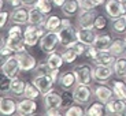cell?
<instances>
[{"label":"cell","instance_id":"6da1fadb","mask_svg":"<svg viewBox=\"0 0 126 116\" xmlns=\"http://www.w3.org/2000/svg\"><path fill=\"white\" fill-rule=\"evenodd\" d=\"M7 47L13 51L14 53L26 51V42L23 37V30L21 25H14L8 29V34H7Z\"/></svg>","mask_w":126,"mask_h":116},{"label":"cell","instance_id":"7a4b0ae2","mask_svg":"<svg viewBox=\"0 0 126 116\" xmlns=\"http://www.w3.org/2000/svg\"><path fill=\"white\" fill-rule=\"evenodd\" d=\"M47 33L44 26H34V25H28L23 30V37L25 42L28 47H36L40 42L41 37Z\"/></svg>","mask_w":126,"mask_h":116},{"label":"cell","instance_id":"3957f363","mask_svg":"<svg viewBox=\"0 0 126 116\" xmlns=\"http://www.w3.org/2000/svg\"><path fill=\"white\" fill-rule=\"evenodd\" d=\"M38 45H40V49L47 55L55 52V51H56V47L60 45L58 31H47V33L41 37Z\"/></svg>","mask_w":126,"mask_h":116},{"label":"cell","instance_id":"277c9868","mask_svg":"<svg viewBox=\"0 0 126 116\" xmlns=\"http://www.w3.org/2000/svg\"><path fill=\"white\" fill-rule=\"evenodd\" d=\"M73 72L76 74L77 78V83H82V85H92L93 79V71H92V67L86 63H81V64H77Z\"/></svg>","mask_w":126,"mask_h":116},{"label":"cell","instance_id":"5b68a950","mask_svg":"<svg viewBox=\"0 0 126 116\" xmlns=\"http://www.w3.org/2000/svg\"><path fill=\"white\" fill-rule=\"evenodd\" d=\"M58 34H59V41L60 45L63 48H71L73 45L78 41L77 37V27L74 26H67V27H60L58 30Z\"/></svg>","mask_w":126,"mask_h":116},{"label":"cell","instance_id":"8992f818","mask_svg":"<svg viewBox=\"0 0 126 116\" xmlns=\"http://www.w3.org/2000/svg\"><path fill=\"white\" fill-rule=\"evenodd\" d=\"M1 72L8 75L10 78H15L18 77V74L21 72V66H19V62H18V57L16 55H10L8 57L3 60L1 63Z\"/></svg>","mask_w":126,"mask_h":116},{"label":"cell","instance_id":"52a82bcc","mask_svg":"<svg viewBox=\"0 0 126 116\" xmlns=\"http://www.w3.org/2000/svg\"><path fill=\"white\" fill-rule=\"evenodd\" d=\"M73 94L76 98V103L78 104H86L92 100L93 97V89L91 88V85H82V83H77L73 88Z\"/></svg>","mask_w":126,"mask_h":116},{"label":"cell","instance_id":"ba28073f","mask_svg":"<svg viewBox=\"0 0 126 116\" xmlns=\"http://www.w3.org/2000/svg\"><path fill=\"white\" fill-rule=\"evenodd\" d=\"M32 82L38 88V90L41 91V96H44L45 93L54 90L55 81L52 79V77L49 74H36Z\"/></svg>","mask_w":126,"mask_h":116},{"label":"cell","instance_id":"9c48e42d","mask_svg":"<svg viewBox=\"0 0 126 116\" xmlns=\"http://www.w3.org/2000/svg\"><path fill=\"white\" fill-rule=\"evenodd\" d=\"M104 10L111 19L126 16V6L121 3L119 0H107L104 4Z\"/></svg>","mask_w":126,"mask_h":116},{"label":"cell","instance_id":"30bf717a","mask_svg":"<svg viewBox=\"0 0 126 116\" xmlns=\"http://www.w3.org/2000/svg\"><path fill=\"white\" fill-rule=\"evenodd\" d=\"M18 57L19 66H21V71L28 72V71H34V68L37 67V60L33 55H30L28 51H22V52H18L15 53Z\"/></svg>","mask_w":126,"mask_h":116},{"label":"cell","instance_id":"8fae6325","mask_svg":"<svg viewBox=\"0 0 126 116\" xmlns=\"http://www.w3.org/2000/svg\"><path fill=\"white\" fill-rule=\"evenodd\" d=\"M28 19H29V8L25 6H19L15 7L13 10V13L10 14V21L14 25H28Z\"/></svg>","mask_w":126,"mask_h":116},{"label":"cell","instance_id":"7c38bea8","mask_svg":"<svg viewBox=\"0 0 126 116\" xmlns=\"http://www.w3.org/2000/svg\"><path fill=\"white\" fill-rule=\"evenodd\" d=\"M94 10H79L77 15V26L78 27H93L94 19H96Z\"/></svg>","mask_w":126,"mask_h":116},{"label":"cell","instance_id":"4fadbf2b","mask_svg":"<svg viewBox=\"0 0 126 116\" xmlns=\"http://www.w3.org/2000/svg\"><path fill=\"white\" fill-rule=\"evenodd\" d=\"M92 71H93V79L99 81L100 83H104V82L108 81L114 75L112 66H99V64H94V67H92Z\"/></svg>","mask_w":126,"mask_h":116},{"label":"cell","instance_id":"5bb4252c","mask_svg":"<svg viewBox=\"0 0 126 116\" xmlns=\"http://www.w3.org/2000/svg\"><path fill=\"white\" fill-rule=\"evenodd\" d=\"M126 112V101L114 96L108 103H106V113L108 115H122Z\"/></svg>","mask_w":126,"mask_h":116},{"label":"cell","instance_id":"9a60e30c","mask_svg":"<svg viewBox=\"0 0 126 116\" xmlns=\"http://www.w3.org/2000/svg\"><path fill=\"white\" fill-rule=\"evenodd\" d=\"M37 111V103L36 100L23 97L16 103V113L18 115H33Z\"/></svg>","mask_w":126,"mask_h":116},{"label":"cell","instance_id":"2e32d148","mask_svg":"<svg viewBox=\"0 0 126 116\" xmlns=\"http://www.w3.org/2000/svg\"><path fill=\"white\" fill-rule=\"evenodd\" d=\"M93 89V96L96 97V100L100 101V103L106 104L114 97V91H112V88H108L106 86L104 83H100V85L94 86Z\"/></svg>","mask_w":126,"mask_h":116},{"label":"cell","instance_id":"e0dca14e","mask_svg":"<svg viewBox=\"0 0 126 116\" xmlns=\"http://www.w3.org/2000/svg\"><path fill=\"white\" fill-rule=\"evenodd\" d=\"M56 83L59 85V88L62 89V90H70V89H73L74 86L77 85L76 74L73 72V70H71V71L63 72V74H60V75H59V79H58Z\"/></svg>","mask_w":126,"mask_h":116},{"label":"cell","instance_id":"ac0fdd59","mask_svg":"<svg viewBox=\"0 0 126 116\" xmlns=\"http://www.w3.org/2000/svg\"><path fill=\"white\" fill-rule=\"evenodd\" d=\"M43 101H44V108L45 109H51V108H62V94L56 93V91L51 90L43 96Z\"/></svg>","mask_w":126,"mask_h":116},{"label":"cell","instance_id":"d6986e66","mask_svg":"<svg viewBox=\"0 0 126 116\" xmlns=\"http://www.w3.org/2000/svg\"><path fill=\"white\" fill-rule=\"evenodd\" d=\"M96 30L93 27H77V37L78 41L84 42L86 45H92L96 40Z\"/></svg>","mask_w":126,"mask_h":116},{"label":"cell","instance_id":"ffe728a7","mask_svg":"<svg viewBox=\"0 0 126 116\" xmlns=\"http://www.w3.org/2000/svg\"><path fill=\"white\" fill-rule=\"evenodd\" d=\"M45 21H47V15L44 13H41L37 7H30L29 8V19L28 25H34V26H44Z\"/></svg>","mask_w":126,"mask_h":116},{"label":"cell","instance_id":"44dd1931","mask_svg":"<svg viewBox=\"0 0 126 116\" xmlns=\"http://www.w3.org/2000/svg\"><path fill=\"white\" fill-rule=\"evenodd\" d=\"M0 113L1 115H14L16 113V103L14 98L7 97L6 94L0 98Z\"/></svg>","mask_w":126,"mask_h":116},{"label":"cell","instance_id":"7402d4cb","mask_svg":"<svg viewBox=\"0 0 126 116\" xmlns=\"http://www.w3.org/2000/svg\"><path fill=\"white\" fill-rule=\"evenodd\" d=\"M115 59H117V57L114 56L108 49L99 51L96 57H94V60H93V63L94 64H99V66H112Z\"/></svg>","mask_w":126,"mask_h":116},{"label":"cell","instance_id":"603a6c76","mask_svg":"<svg viewBox=\"0 0 126 116\" xmlns=\"http://www.w3.org/2000/svg\"><path fill=\"white\" fill-rule=\"evenodd\" d=\"M112 41L114 40L111 37V34H108V33H100V34L96 36V40H94V42L92 45L97 51H106L110 48Z\"/></svg>","mask_w":126,"mask_h":116},{"label":"cell","instance_id":"cb8c5ba5","mask_svg":"<svg viewBox=\"0 0 126 116\" xmlns=\"http://www.w3.org/2000/svg\"><path fill=\"white\" fill-rule=\"evenodd\" d=\"M60 10H62L63 15L70 18V16H74L76 14H78L79 10H81V7H79L78 0H67L66 3L60 7Z\"/></svg>","mask_w":126,"mask_h":116},{"label":"cell","instance_id":"d4e9b609","mask_svg":"<svg viewBox=\"0 0 126 116\" xmlns=\"http://www.w3.org/2000/svg\"><path fill=\"white\" fill-rule=\"evenodd\" d=\"M25 86L26 82L19 79L18 77L13 78L11 81V89H10V93L13 94L14 97H23V93H25Z\"/></svg>","mask_w":126,"mask_h":116},{"label":"cell","instance_id":"484cf974","mask_svg":"<svg viewBox=\"0 0 126 116\" xmlns=\"http://www.w3.org/2000/svg\"><path fill=\"white\" fill-rule=\"evenodd\" d=\"M108 51H110V52H111V53H112L115 57L125 56V53H126V44H125V40H119V38L114 40L112 42H111V45H110V48H108Z\"/></svg>","mask_w":126,"mask_h":116},{"label":"cell","instance_id":"4316f807","mask_svg":"<svg viewBox=\"0 0 126 116\" xmlns=\"http://www.w3.org/2000/svg\"><path fill=\"white\" fill-rule=\"evenodd\" d=\"M63 56H62V53H59V52H52V53H49L48 55V57H47V66L49 67L51 70H60V67H62V64H63Z\"/></svg>","mask_w":126,"mask_h":116},{"label":"cell","instance_id":"83f0119b","mask_svg":"<svg viewBox=\"0 0 126 116\" xmlns=\"http://www.w3.org/2000/svg\"><path fill=\"white\" fill-rule=\"evenodd\" d=\"M111 31L117 36L126 34V18L125 16H119V18L112 19L111 23Z\"/></svg>","mask_w":126,"mask_h":116},{"label":"cell","instance_id":"f1b7e54d","mask_svg":"<svg viewBox=\"0 0 126 116\" xmlns=\"http://www.w3.org/2000/svg\"><path fill=\"white\" fill-rule=\"evenodd\" d=\"M106 113V104L100 103V101H94L85 109V115L89 116H101Z\"/></svg>","mask_w":126,"mask_h":116},{"label":"cell","instance_id":"f546056e","mask_svg":"<svg viewBox=\"0 0 126 116\" xmlns=\"http://www.w3.org/2000/svg\"><path fill=\"white\" fill-rule=\"evenodd\" d=\"M112 68H114V74L118 78H123L126 75V56L117 57L112 64Z\"/></svg>","mask_w":126,"mask_h":116},{"label":"cell","instance_id":"4dcf8cb0","mask_svg":"<svg viewBox=\"0 0 126 116\" xmlns=\"http://www.w3.org/2000/svg\"><path fill=\"white\" fill-rule=\"evenodd\" d=\"M111 88H112L114 91V96L121 100H125L126 101V82L125 81H112L111 83Z\"/></svg>","mask_w":126,"mask_h":116},{"label":"cell","instance_id":"1f68e13d","mask_svg":"<svg viewBox=\"0 0 126 116\" xmlns=\"http://www.w3.org/2000/svg\"><path fill=\"white\" fill-rule=\"evenodd\" d=\"M44 27L47 31H58L60 27H62V19L56 15H51L47 18L44 23Z\"/></svg>","mask_w":126,"mask_h":116},{"label":"cell","instance_id":"d6a6232c","mask_svg":"<svg viewBox=\"0 0 126 116\" xmlns=\"http://www.w3.org/2000/svg\"><path fill=\"white\" fill-rule=\"evenodd\" d=\"M41 91L38 90V88L33 83V82H26L25 86V93H23V97L26 98H32V100H36V98L40 97Z\"/></svg>","mask_w":126,"mask_h":116},{"label":"cell","instance_id":"836d02e7","mask_svg":"<svg viewBox=\"0 0 126 116\" xmlns=\"http://www.w3.org/2000/svg\"><path fill=\"white\" fill-rule=\"evenodd\" d=\"M34 7H37L45 15H49L51 11H52V7H54V3H52V0H37Z\"/></svg>","mask_w":126,"mask_h":116},{"label":"cell","instance_id":"e575fe53","mask_svg":"<svg viewBox=\"0 0 126 116\" xmlns=\"http://www.w3.org/2000/svg\"><path fill=\"white\" fill-rule=\"evenodd\" d=\"M74 101H76V98H74L73 90H63V93H62V108L63 109L71 107L74 104Z\"/></svg>","mask_w":126,"mask_h":116},{"label":"cell","instance_id":"d590c367","mask_svg":"<svg viewBox=\"0 0 126 116\" xmlns=\"http://www.w3.org/2000/svg\"><path fill=\"white\" fill-rule=\"evenodd\" d=\"M11 81L13 78H10L8 75L1 72V79H0V91H1V96L10 93V89H11Z\"/></svg>","mask_w":126,"mask_h":116},{"label":"cell","instance_id":"8d00e7d4","mask_svg":"<svg viewBox=\"0 0 126 116\" xmlns=\"http://www.w3.org/2000/svg\"><path fill=\"white\" fill-rule=\"evenodd\" d=\"M62 56H63L64 63H69V64H71V63H74V62L77 60L78 53L74 51V48H64V52L62 53Z\"/></svg>","mask_w":126,"mask_h":116},{"label":"cell","instance_id":"74e56055","mask_svg":"<svg viewBox=\"0 0 126 116\" xmlns=\"http://www.w3.org/2000/svg\"><path fill=\"white\" fill-rule=\"evenodd\" d=\"M84 109H82L79 105H74L73 104L71 107H69V108H66L64 109V115H67V116H81V115H84Z\"/></svg>","mask_w":126,"mask_h":116},{"label":"cell","instance_id":"f35d334b","mask_svg":"<svg viewBox=\"0 0 126 116\" xmlns=\"http://www.w3.org/2000/svg\"><path fill=\"white\" fill-rule=\"evenodd\" d=\"M106 26H107V19H106V16H101V15L96 16L94 23H93V29H94V30L100 31V30H103V29H106Z\"/></svg>","mask_w":126,"mask_h":116},{"label":"cell","instance_id":"ab89813d","mask_svg":"<svg viewBox=\"0 0 126 116\" xmlns=\"http://www.w3.org/2000/svg\"><path fill=\"white\" fill-rule=\"evenodd\" d=\"M71 48H74V51L78 53V56H84L85 52H86V49H88V45L84 44V42H81V41H77Z\"/></svg>","mask_w":126,"mask_h":116},{"label":"cell","instance_id":"60d3db41","mask_svg":"<svg viewBox=\"0 0 126 116\" xmlns=\"http://www.w3.org/2000/svg\"><path fill=\"white\" fill-rule=\"evenodd\" d=\"M97 52H99V51L96 49L93 45H88V49H86V52H85V55H84V56H85L86 59H89V60H92V62H93L94 57H96V55H97Z\"/></svg>","mask_w":126,"mask_h":116},{"label":"cell","instance_id":"b9f144b4","mask_svg":"<svg viewBox=\"0 0 126 116\" xmlns=\"http://www.w3.org/2000/svg\"><path fill=\"white\" fill-rule=\"evenodd\" d=\"M34 72H36V74H49L51 68L47 66V63H43V64H41V63H38L37 67L34 68Z\"/></svg>","mask_w":126,"mask_h":116},{"label":"cell","instance_id":"7bdbcfd3","mask_svg":"<svg viewBox=\"0 0 126 116\" xmlns=\"http://www.w3.org/2000/svg\"><path fill=\"white\" fill-rule=\"evenodd\" d=\"M79 7H81V10H96L97 8L92 0H81L79 1Z\"/></svg>","mask_w":126,"mask_h":116},{"label":"cell","instance_id":"ee69618b","mask_svg":"<svg viewBox=\"0 0 126 116\" xmlns=\"http://www.w3.org/2000/svg\"><path fill=\"white\" fill-rule=\"evenodd\" d=\"M8 16H10V14L7 13V11H4V10H1V14H0V27H1V29L7 25Z\"/></svg>","mask_w":126,"mask_h":116},{"label":"cell","instance_id":"f6af8a7d","mask_svg":"<svg viewBox=\"0 0 126 116\" xmlns=\"http://www.w3.org/2000/svg\"><path fill=\"white\" fill-rule=\"evenodd\" d=\"M64 113V109L63 108H51V109H45V115H49V116H56V115H62Z\"/></svg>","mask_w":126,"mask_h":116},{"label":"cell","instance_id":"bcb514c9","mask_svg":"<svg viewBox=\"0 0 126 116\" xmlns=\"http://www.w3.org/2000/svg\"><path fill=\"white\" fill-rule=\"evenodd\" d=\"M21 1H22V6L30 8V7H33L36 4V1H37V0H21Z\"/></svg>","mask_w":126,"mask_h":116},{"label":"cell","instance_id":"7dc6e473","mask_svg":"<svg viewBox=\"0 0 126 116\" xmlns=\"http://www.w3.org/2000/svg\"><path fill=\"white\" fill-rule=\"evenodd\" d=\"M7 1H8V4L11 7H13V8H15V7H19V6H22V1H21V0H7Z\"/></svg>","mask_w":126,"mask_h":116},{"label":"cell","instance_id":"c3c4849f","mask_svg":"<svg viewBox=\"0 0 126 116\" xmlns=\"http://www.w3.org/2000/svg\"><path fill=\"white\" fill-rule=\"evenodd\" d=\"M67 26H71V21H70L69 16L62 19V27H67Z\"/></svg>","mask_w":126,"mask_h":116},{"label":"cell","instance_id":"681fc988","mask_svg":"<svg viewBox=\"0 0 126 116\" xmlns=\"http://www.w3.org/2000/svg\"><path fill=\"white\" fill-rule=\"evenodd\" d=\"M67 0H52V3H54V6H58V7H62L63 4L66 3Z\"/></svg>","mask_w":126,"mask_h":116},{"label":"cell","instance_id":"f907efd6","mask_svg":"<svg viewBox=\"0 0 126 116\" xmlns=\"http://www.w3.org/2000/svg\"><path fill=\"white\" fill-rule=\"evenodd\" d=\"M92 1L94 3V6H96V7H99V6H104L107 0H92Z\"/></svg>","mask_w":126,"mask_h":116},{"label":"cell","instance_id":"816d5d0a","mask_svg":"<svg viewBox=\"0 0 126 116\" xmlns=\"http://www.w3.org/2000/svg\"><path fill=\"white\" fill-rule=\"evenodd\" d=\"M4 7V0H0V8H3Z\"/></svg>","mask_w":126,"mask_h":116},{"label":"cell","instance_id":"f5cc1de1","mask_svg":"<svg viewBox=\"0 0 126 116\" xmlns=\"http://www.w3.org/2000/svg\"><path fill=\"white\" fill-rule=\"evenodd\" d=\"M119 1H121L122 4H125V6H126V0H119Z\"/></svg>","mask_w":126,"mask_h":116},{"label":"cell","instance_id":"db71d44e","mask_svg":"<svg viewBox=\"0 0 126 116\" xmlns=\"http://www.w3.org/2000/svg\"><path fill=\"white\" fill-rule=\"evenodd\" d=\"M123 81H125V82H126V75H125V77H123Z\"/></svg>","mask_w":126,"mask_h":116},{"label":"cell","instance_id":"11a10c76","mask_svg":"<svg viewBox=\"0 0 126 116\" xmlns=\"http://www.w3.org/2000/svg\"><path fill=\"white\" fill-rule=\"evenodd\" d=\"M123 40H125V44H126V34H125V38H123Z\"/></svg>","mask_w":126,"mask_h":116},{"label":"cell","instance_id":"9f6ffc18","mask_svg":"<svg viewBox=\"0 0 126 116\" xmlns=\"http://www.w3.org/2000/svg\"><path fill=\"white\" fill-rule=\"evenodd\" d=\"M78 1H81V0H78Z\"/></svg>","mask_w":126,"mask_h":116},{"label":"cell","instance_id":"6f0895ef","mask_svg":"<svg viewBox=\"0 0 126 116\" xmlns=\"http://www.w3.org/2000/svg\"><path fill=\"white\" fill-rule=\"evenodd\" d=\"M125 56H126V53H125Z\"/></svg>","mask_w":126,"mask_h":116},{"label":"cell","instance_id":"680465c9","mask_svg":"<svg viewBox=\"0 0 126 116\" xmlns=\"http://www.w3.org/2000/svg\"><path fill=\"white\" fill-rule=\"evenodd\" d=\"M125 18H126V16H125Z\"/></svg>","mask_w":126,"mask_h":116}]
</instances>
